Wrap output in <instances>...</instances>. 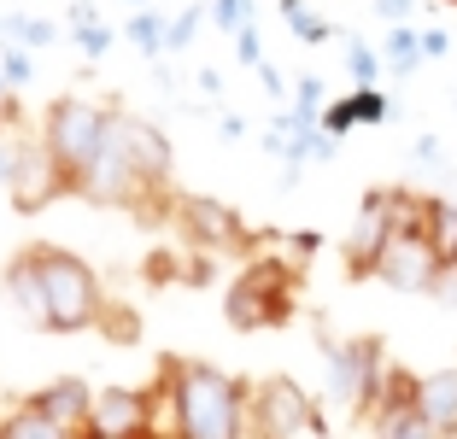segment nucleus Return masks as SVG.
Wrapping results in <instances>:
<instances>
[{"mask_svg": "<svg viewBox=\"0 0 457 439\" xmlns=\"http://www.w3.org/2000/svg\"><path fill=\"white\" fill-rule=\"evenodd\" d=\"M6 299L18 305V317L29 328H47V334H82V328H100L106 317V287L88 264H82L71 246H24V253L6 264Z\"/></svg>", "mask_w": 457, "mask_h": 439, "instance_id": "f257e3e1", "label": "nucleus"}, {"mask_svg": "<svg viewBox=\"0 0 457 439\" xmlns=\"http://www.w3.org/2000/svg\"><path fill=\"white\" fill-rule=\"evenodd\" d=\"M159 381L170 386V439H246L253 381L223 375L200 358H164Z\"/></svg>", "mask_w": 457, "mask_h": 439, "instance_id": "f03ea898", "label": "nucleus"}, {"mask_svg": "<svg viewBox=\"0 0 457 439\" xmlns=\"http://www.w3.org/2000/svg\"><path fill=\"white\" fill-rule=\"evenodd\" d=\"M299 311V258H253L223 293V322L235 334L287 328Z\"/></svg>", "mask_w": 457, "mask_h": 439, "instance_id": "7ed1b4c3", "label": "nucleus"}, {"mask_svg": "<svg viewBox=\"0 0 457 439\" xmlns=\"http://www.w3.org/2000/svg\"><path fill=\"white\" fill-rule=\"evenodd\" d=\"M112 123H118V112L95 106V100H77V94H59V100H47L36 141L47 146V159H54L59 170L71 176V194H77V176L88 170V164L100 159V146L112 141Z\"/></svg>", "mask_w": 457, "mask_h": 439, "instance_id": "20e7f679", "label": "nucleus"}, {"mask_svg": "<svg viewBox=\"0 0 457 439\" xmlns=\"http://www.w3.org/2000/svg\"><path fill=\"white\" fill-rule=\"evenodd\" d=\"M381 375H387V346H381V334H358V340H323V381H328V399L352 404L363 422H370V404H376Z\"/></svg>", "mask_w": 457, "mask_h": 439, "instance_id": "39448f33", "label": "nucleus"}, {"mask_svg": "<svg viewBox=\"0 0 457 439\" xmlns=\"http://www.w3.org/2000/svg\"><path fill=\"white\" fill-rule=\"evenodd\" d=\"M253 434L258 439H299V434H328V416L317 410L294 375H264L253 381Z\"/></svg>", "mask_w": 457, "mask_h": 439, "instance_id": "423d86ee", "label": "nucleus"}, {"mask_svg": "<svg viewBox=\"0 0 457 439\" xmlns=\"http://www.w3.org/2000/svg\"><path fill=\"white\" fill-rule=\"evenodd\" d=\"M176 228L194 253H246V246H258V228H246L241 211L212 200V194H182L176 200Z\"/></svg>", "mask_w": 457, "mask_h": 439, "instance_id": "0eeeda50", "label": "nucleus"}, {"mask_svg": "<svg viewBox=\"0 0 457 439\" xmlns=\"http://www.w3.org/2000/svg\"><path fill=\"white\" fill-rule=\"evenodd\" d=\"M393 235H399V187H370L358 200V217H352V235H346V276L352 281L376 276Z\"/></svg>", "mask_w": 457, "mask_h": 439, "instance_id": "6e6552de", "label": "nucleus"}, {"mask_svg": "<svg viewBox=\"0 0 457 439\" xmlns=\"http://www.w3.org/2000/svg\"><path fill=\"white\" fill-rule=\"evenodd\" d=\"M440 276H445V258L422 235H393L381 264H376V281H387L393 293H434Z\"/></svg>", "mask_w": 457, "mask_h": 439, "instance_id": "1a4fd4ad", "label": "nucleus"}, {"mask_svg": "<svg viewBox=\"0 0 457 439\" xmlns=\"http://www.w3.org/2000/svg\"><path fill=\"white\" fill-rule=\"evenodd\" d=\"M112 135H118V146H123V159H129V170L141 176L153 194H164V182H170V164H176L170 135H164L153 118H129V112H118V129H112Z\"/></svg>", "mask_w": 457, "mask_h": 439, "instance_id": "9d476101", "label": "nucleus"}, {"mask_svg": "<svg viewBox=\"0 0 457 439\" xmlns=\"http://www.w3.org/2000/svg\"><path fill=\"white\" fill-rule=\"evenodd\" d=\"M54 200H77V194H71V176L47 159L41 141H29L24 146V170H18V182H12V205L29 217V211H41V205H54Z\"/></svg>", "mask_w": 457, "mask_h": 439, "instance_id": "9b49d317", "label": "nucleus"}, {"mask_svg": "<svg viewBox=\"0 0 457 439\" xmlns=\"http://www.w3.org/2000/svg\"><path fill=\"white\" fill-rule=\"evenodd\" d=\"M95 386L82 381V375H59V381H47V386H36V393H29L24 404H36L41 416H54L59 427H71V434H77V427H88L95 422Z\"/></svg>", "mask_w": 457, "mask_h": 439, "instance_id": "f8f14e48", "label": "nucleus"}, {"mask_svg": "<svg viewBox=\"0 0 457 439\" xmlns=\"http://www.w3.org/2000/svg\"><path fill=\"white\" fill-rule=\"evenodd\" d=\"M95 427L106 439H141V434H153L147 393H135V386H106V393L95 399Z\"/></svg>", "mask_w": 457, "mask_h": 439, "instance_id": "ddd939ff", "label": "nucleus"}, {"mask_svg": "<svg viewBox=\"0 0 457 439\" xmlns=\"http://www.w3.org/2000/svg\"><path fill=\"white\" fill-rule=\"evenodd\" d=\"M417 416L428 427H440L445 439H457V369H428V375H422Z\"/></svg>", "mask_w": 457, "mask_h": 439, "instance_id": "4468645a", "label": "nucleus"}, {"mask_svg": "<svg viewBox=\"0 0 457 439\" xmlns=\"http://www.w3.org/2000/svg\"><path fill=\"white\" fill-rule=\"evenodd\" d=\"M422 240H428L445 264H457V200L422 194Z\"/></svg>", "mask_w": 457, "mask_h": 439, "instance_id": "2eb2a0df", "label": "nucleus"}, {"mask_svg": "<svg viewBox=\"0 0 457 439\" xmlns=\"http://www.w3.org/2000/svg\"><path fill=\"white\" fill-rule=\"evenodd\" d=\"M381 59H387V70L393 77H411V70H422V29L417 24H393V29H381Z\"/></svg>", "mask_w": 457, "mask_h": 439, "instance_id": "dca6fc26", "label": "nucleus"}, {"mask_svg": "<svg viewBox=\"0 0 457 439\" xmlns=\"http://www.w3.org/2000/svg\"><path fill=\"white\" fill-rule=\"evenodd\" d=\"M340 47H346V77H352V88H381V70H387L381 47H370L358 29H346V36H340Z\"/></svg>", "mask_w": 457, "mask_h": 439, "instance_id": "f3484780", "label": "nucleus"}, {"mask_svg": "<svg viewBox=\"0 0 457 439\" xmlns=\"http://www.w3.org/2000/svg\"><path fill=\"white\" fill-rule=\"evenodd\" d=\"M0 439H77V434L59 427L54 416H41L36 404H18V410L0 416Z\"/></svg>", "mask_w": 457, "mask_h": 439, "instance_id": "a211bd4d", "label": "nucleus"}, {"mask_svg": "<svg viewBox=\"0 0 457 439\" xmlns=\"http://www.w3.org/2000/svg\"><path fill=\"white\" fill-rule=\"evenodd\" d=\"M123 41H129V47H141L147 59H159L164 47H170V18H159L153 6H147V12H129V24H123Z\"/></svg>", "mask_w": 457, "mask_h": 439, "instance_id": "6ab92c4d", "label": "nucleus"}, {"mask_svg": "<svg viewBox=\"0 0 457 439\" xmlns=\"http://www.w3.org/2000/svg\"><path fill=\"white\" fill-rule=\"evenodd\" d=\"M0 36L12 41V47H24V54H36V47H54V41H59V24L29 18V12H12V18H0Z\"/></svg>", "mask_w": 457, "mask_h": 439, "instance_id": "aec40b11", "label": "nucleus"}, {"mask_svg": "<svg viewBox=\"0 0 457 439\" xmlns=\"http://www.w3.org/2000/svg\"><path fill=\"white\" fill-rule=\"evenodd\" d=\"M282 18H287V29H294V36L305 41V47H323V41L335 36V24H323V18L311 12L305 0H282Z\"/></svg>", "mask_w": 457, "mask_h": 439, "instance_id": "412c9836", "label": "nucleus"}, {"mask_svg": "<svg viewBox=\"0 0 457 439\" xmlns=\"http://www.w3.org/2000/svg\"><path fill=\"white\" fill-rule=\"evenodd\" d=\"M205 12H212V18H217V29L235 41L241 29H253V24H258V0H212Z\"/></svg>", "mask_w": 457, "mask_h": 439, "instance_id": "4be33fe9", "label": "nucleus"}, {"mask_svg": "<svg viewBox=\"0 0 457 439\" xmlns=\"http://www.w3.org/2000/svg\"><path fill=\"white\" fill-rule=\"evenodd\" d=\"M71 41H77L88 59H100L112 47V29L100 24V18H88V6H77V24H71Z\"/></svg>", "mask_w": 457, "mask_h": 439, "instance_id": "5701e85b", "label": "nucleus"}, {"mask_svg": "<svg viewBox=\"0 0 457 439\" xmlns=\"http://www.w3.org/2000/svg\"><path fill=\"white\" fill-rule=\"evenodd\" d=\"M346 100H352V118H358V123H387L393 118V100L381 88H352Z\"/></svg>", "mask_w": 457, "mask_h": 439, "instance_id": "b1692460", "label": "nucleus"}, {"mask_svg": "<svg viewBox=\"0 0 457 439\" xmlns=\"http://www.w3.org/2000/svg\"><path fill=\"white\" fill-rule=\"evenodd\" d=\"M376 439H445V434H440V427H428L417 410H411V416H399V422H381Z\"/></svg>", "mask_w": 457, "mask_h": 439, "instance_id": "393cba45", "label": "nucleus"}, {"mask_svg": "<svg viewBox=\"0 0 457 439\" xmlns=\"http://www.w3.org/2000/svg\"><path fill=\"white\" fill-rule=\"evenodd\" d=\"M24 135H0V187L12 194V182H18V170H24Z\"/></svg>", "mask_w": 457, "mask_h": 439, "instance_id": "a878e982", "label": "nucleus"}, {"mask_svg": "<svg viewBox=\"0 0 457 439\" xmlns=\"http://www.w3.org/2000/svg\"><path fill=\"white\" fill-rule=\"evenodd\" d=\"M0 77H6V88H24V82L36 77V70H29V54H24V47H12V41L0 47Z\"/></svg>", "mask_w": 457, "mask_h": 439, "instance_id": "bb28decb", "label": "nucleus"}, {"mask_svg": "<svg viewBox=\"0 0 457 439\" xmlns=\"http://www.w3.org/2000/svg\"><path fill=\"white\" fill-rule=\"evenodd\" d=\"M200 24H205V12H200V6H188L182 18H170V47H164V54H182V47H188V41L200 36Z\"/></svg>", "mask_w": 457, "mask_h": 439, "instance_id": "cd10ccee", "label": "nucleus"}, {"mask_svg": "<svg viewBox=\"0 0 457 439\" xmlns=\"http://www.w3.org/2000/svg\"><path fill=\"white\" fill-rule=\"evenodd\" d=\"M352 129H358V118H352V100L340 94V100H328V112H323V135L340 141V135H352Z\"/></svg>", "mask_w": 457, "mask_h": 439, "instance_id": "c85d7f7f", "label": "nucleus"}, {"mask_svg": "<svg viewBox=\"0 0 457 439\" xmlns=\"http://www.w3.org/2000/svg\"><path fill=\"white\" fill-rule=\"evenodd\" d=\"M235 59H241L246 70H264V36H258V24L235 36Z\"/></svg>", "mask_w": 457, "mask_h": 439, "instance_id": "c756f323", "label": "nucleus"}, {"mask_svg": "<svg viewBox=\"0 0 457 439\" xmlns=\"http://www.w3.org/2000/svg\"><path fill=\"white\" fill-rule=\"evenodd\" d=\"M417 6H422V0H376V18H387V29H393V24H411Z\"/></svg>", "mask_w": 457, "mask_h": 439, "instance_id": "7c9ffc66", "label": "nucleus"}, {"mask_svg": "<svg viewBox=\"0 0 457 439\" xmlns=\"http://www.w3.org/2000/svg\"><path fill=\"white\" fill-rule=\"evenodd\" d=\"M100 328H106L112 340H135V334H141V322H135V317H123V311H112V305H106V317H100Z\"/></svg>", "mask_w": 457, "mask_h": 439, "instance_id": "2f4dec72", "label": "nucleus"}, {"mask_svg": "<svg viewBox=\"0 0 457 439\" xmlns=\"http://www.w3.org/2000/svg\"><path fill=\"white\" fill-rule=\"evenodd\" d=\"M422 54H428V59H445V54H452V36H445L440 24H428V29H422Z\"/></svg>", "mask_w": 457, "mask_h": 439, "instance_id": "473e14b6", "label": "nucleus"}, {"mask_svg": "<svg viewBox=\"0 0 457 439\" xmlns=\"http://www.w3.org/2000/svg\"><path fill=\"white\" fill-rule=\"evenodd\" d=\"M434 299H440L445 311H457V264H445V276H440V287H434Z\"/></svg>", "mask_w": 457, "mask_h": 439, "instance_id": "72a5a7b5", "label": "nucleus"}, {"mask_svg": "<svg viewBox=\"0 0 457 439\" xmlns=\"http://www.w3.org/2000/svg\"><path fill=\"white\" fill-rule=\"evenodd\" d=\"M282 246H287V253H299V258H311L317 246H323V240L311 235V228H299V235H282Z\"/></svg>", "mask_w": 457, "mask_h": 439, "instance_id": "f704fd0d", "label": "nucleus"}, {"mask_svg": "<svg viewBox=\"0 0 457 439\" xmlns=\"http://www.w3.org/2000/svg\"><path fill=\"white\" fill-rule=\"evenodd\" d=\"M417 164H422V170H440V141H434V135L417 141Z\"/></svg>", "mask_w": 457, "mask_h": 439, "instance_id": "c9c22d12", "label": "nucleus"}, {"mask_svg": "<svg viewBox=\"0 0 457 439\" xmlns=\"http://www.w3.org/2000/svg\"><path fill=\"white\" fill-rule=\"evenodd\" d=\"M217 135H223V141H241L246 123H241V118H223V123H217Z\"/></svg>", "mask_w": 457, "mask_h": 439, "instance_id": "e433bc0d", "label": "nucleus"}, {"mask_svg": "<svg viewBox=\"0 0 457 439\" xmlns=\"http://www.w3.org/2000/svg\"><path fill=\"white\" fill-rule=\"evenodd\" d=\"M77 439H106V434H100V427L88 422V427H77Z\"/></svg>", "mask_w": 457, "mask_h": 439, "instance_id": "4c0bfd02", "label": "nucleus"}, {"mask_svg": "<svg viewBox=\"0 0 457 439\" xmlns=\"http://www.w3.org/2000/svg\"><path fill=\"white\" fill-rule=\"evenodd\" d=\"M445 6H457V0H445Z\"/></svg>", "mask_w": 457, "mask_h": 439, "instance_id": "58836bf2", "label": "nucleus"}, {"mask_svg": "<svg viewBox=\"0 0 457 439\" xmlns=\"http://www.w3.org/2000/svg\"><path fill=\"white\" fill-rule=\"evenodd\" d=\"M153 439H159V434H153Z\"/></svg>", "mask_w": 457, "mask_h": 439, "instance_id": "ea45409f", "label": "nucleus"}]
</instances>
